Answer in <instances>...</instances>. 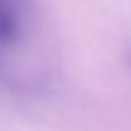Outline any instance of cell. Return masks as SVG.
Instances as JSON below:
<instances>
[{
    "instance_id": "1",
    "label": "cell",
    "mask_w": 131,
    "mask_h": 131,
    "mask_svg": "<svg viewBox=\"0 0 131 131\" xmlns=\"http://www.w3.org/2000/svg\"><path fill=\"white\" fill-rule=\"evenodd\" d=\"M32 29V7L29 0H0V79L9 81L13 59L22 52Z\"/></svg>"
}]
</instances>
